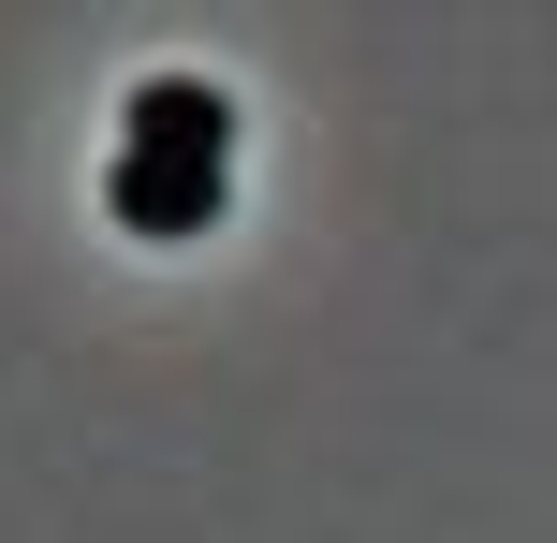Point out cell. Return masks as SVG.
<instances>
[{
  "instance_id": "cell-1",
  "label": "cell",
  "mask_w": 557,
  "mask_h": 543,
  "mask_svg": "<svg viewBox=\"0 0 557 543\" xmlns=\"http://www.w3.org/2000/svg\"><path fill=\"white\" fill-rule=\"evenodd\" d=\"M221 162H235V103L206 74H147L133 103H117V162H103V206L133 235H206L221 221Z\"/></svg>"
}]
</instances>
